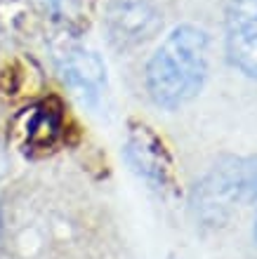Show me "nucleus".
I'll list each match as a JSON object with an SVG mask.
<instances>
[{"instance_id":"nucleus-9","label":"nucleus","mask_w":257,"mask_h":259,"mask_svg":"<svg viewBox=\"0 0 257 259\" xmlns=\"http://www.w3.org/2000/svg\"><path fill=\"white\" fill-rule=\"evenodd\" d=\"M252 238H255V247H257V212H255V226H252Z\"/></svg>"},{"instance_id":"nucleus-5","label":"nucleus","mask_w":257,"mask_h":259,"mask_svg":"<svg viewBox=\"0 0 257 259\" xmlns=\"http://www.w3.org/2000/svg\"><path fill=\"white\" fill-rule=\"evenodd\" d=\"M224 31L231 64L257 80V0H229Z\"/></svg>"},{"instance_id":"nucleus-3","label":"nucleus","mask_w":257,"mask_h":259,"mask_svg":"<svg viewBox=\"0 0 257 259\" xmlns=\"http://www.w3.org/2000/svg\"><path fill=\"white\" fill-rule=\"evenodd\" d=\"M163 26V14L149 0H114L106 7L104 28L116 50H132L151 40Z\"/></svg>"},{"instance_id":"nucleus-7","label":"nucleus","mask_w":257,"mask_h":259,"mask_svg":"<svg viewBox=\"0 0 257 259\" xmlns=\"http://www.w3.org/2000/svg\"><path fill=\"white\" fill-rule=\"evenodd\" d=\"M59 132V116L52 111L43 109L41 113H35L31 120V130H28V139L31 144H50Z\"/></svg>"},{"instance_id":"nucleus-4","label":"nucleus","mask_w":257,"mask_h":259,"mask_svg":"<svg viewBox=\"0 0 257 259\" xmlns=\"http://www.w3.org/2000/svg\"><path fill=\"white\" fill-rule=\"evenodd\" d=\"M125 160L130 167L146 179L154 189L163 193L175 191V170H172V158H170L165 144L149 125L132 123L125 139Z\"/></svg>"},{"instance_id":"nucleus-6","label":"nucleus","mask_w":257,"mask_h":259,"mask_svg":"<svg viewBox=\"0 0 257 259\" xmlns=\"http://www.w3.org/2000/svg\"><path fill=\"white\" fill-rule=\"evenodd\" d=\"M59 68L64 78L76 90H81V95H102V88L106 85V68L95 52H90L81 45H71L59 55Z\"/></svg>"},{"instance_id":"nucleus-1","label":"nucleus","mask_w":257,"mask_h":259,"mask_svg":"<svg viewBox=\"0 0 257 259\" xmlns=\"http://www.w3.org/2000/svg\"><path fill=\"white\" fill-rule=\"evenodd\" d=\"M210 40L203 28L184 24L161 42L146 64V92L161 109H179L201 92L208 75Z\"/></svg>"},{"instance_id":"nucleus-8","label":"nucleus","mask_w":257,"mask_h":259,"mask_svg":"<svg viewBox=\"0 0 257 259\" xmlns=\"http://www.w3.org/2000/svg\"><path fill=\"white\" fill-rule=\"evenodd\" d=\"M52 10H66L68 5H74V0H45Z\"/></svg>"},{"instance_id":"nucleus-10","label":"nucleus","mask_w":257,"mask_h":259,"mask_svg":"<svg viewBox=\"0 0 257 259\" xmlns=\"http://www.w3.org/2000/svg\"><path fill=\"white\" fill-rule=\"evenodd\" d=\"M0 231H3V219H0Z\"/></svg>"},{"instance_id":"nucleus-2","label":"nucleus","mask_w":257,"mask_h":259,"mask_svg":"<svg viewBox=\"0 0 257 259\" xmlns=\"http://www.w3.org/2000/svg\"><path fill=\"white\" fill-rule=\"evenodd\" d=\"M241 205H257V156L219 160L191 193V210L205 226L227 224Z\"/></svg>"}]
</instances>
